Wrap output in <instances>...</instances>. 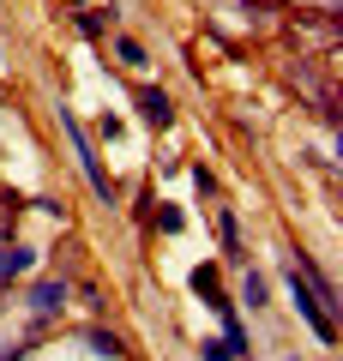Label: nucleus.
I'll use <instances>...</instances> for the list:
<instances>
[{
	"label": "nucleus",
	"mask_w": 343,
	"mask_h": 361,
	"mask_svg": "<svg viewBox=\"0 0 343 361\" xmlns=\"http://www.w3.org/2000/svg\"><path fill=\"white\" fill-rule=\"evenodd\" d=\"M61 127H66V139H73V151H78V169H85V175H90V187H97L102 199H114V180L102 175V163H97V157H90V139H85V127H78L73 115H61Z\"/></svg>",
	"instance_id": "f03ea898"
},
{
	"label": "nucleus",
	"mask_w": 343,
	"mask_h": 361,
	"mask_svg": "<svg viewBox=\"0 0 343 361\" xmlns=\"http://www.w3.org/2000/svg\"><path fill=\"white\" fill-rule=\"evenodd\" d=\"M114 54H121V61H127V66H145V49H139V42H133V37H121V42H114Z\"/></svg>",
	"instance_id": "0eeeda50"
},
{
	"label": "nucleus",
	"mask_w": 343,
	"mask_h": 361,
	"mask_svg": "<svg viewBox=\"0 0 343 361\" xmlns=\"http://www.w3.org/2000/svg\"><path fill=\"white\" fill-rule=\"evenodd\" d=\"M30 301H37V313H61L66 307V283H37Z\"/></svg>",
	"instance_id": "20e7f679"
},
{
	"label": "nucleus",
	"mask_w": 343,
	"mask_h": 361,
	"mask_svg": "<svg viewBox=\"0 0 343 361\" xmlns=\"http://www.w3.org/2000/svg\"><path fill=\"white\" fill-rule=\"evenodd\" d=\"M139 115L151 121V127H169V121H175V103H169L163 90H139Z\"/></svg>",
	"instance_id": "7ed1b4c3"
},
{
	"label": "nucleus",
	"mask_w": 343,
	"mask_h": 361,
	"mask_svg": "<svg viewBox=\"0 0 343 361\" xmlns=\"http://www.w3.org/2000/svg\"><path fill=\"white\" fill-rule=\"evenodd\" d=\"M289 361H295V355H289Z\"/></svg>",
	"instance_id": "9d476101"
},
{
	"label": "nucleus",
	"mask_w": 343,
	"mask_h": 361,
	"mask_svg": "<svg viewBox=\"0 0 343 361\" xmlns=\"http://www.w3.org/2000/svg\"><path fill=\"white\" fill-rule=\"evenodd\" d=\"M241 301H247V307H265V277H247V283H241Z\"/></svg>",
	"instance_id": "423d86ee"
},
{
	"label": "nucleus",
	"mask_w": 343,
	"mask_h": 361,
	"mask_svg": "<svg viewBox=\"0 0 343 361\" xmlns=\"http://www.w3.org/2000/svg\"><path fill=\"white\" fill-rule=\"evenodd\" d=\"M13 217H18V199H0V229H6Z\"/></svg>",
	"instance_id": "1a4fd4ad"
},
{
	"label": "nucleus",
	"mask_w": 343,
	"mask_h": 361,
	"mask_svg": "<svg viewBox=\"0 0 343 361\" xmlns=\"http://www.w3.org/2000/svg\"><path fill=\"white\" fill-rule=\"evenodd\" d=\"M289 289H295V307L307 313V325H313V331H319V337L331 343V337H337V325H331V313H325V301H319V289L307 283V277H301L295 265H289Z\"/></svg>",
	"instance_id": "f257e3e1"
},
{
	"label": "nucleus",
	"mask_w": 343,
	"mask_h": 361,
	"mask_svg": "<svg viewBox=\"0 0 343 361\" xmlns=\"http://www.w3.org/2000/svg\"><path fill=\"white\" fill-rule=\"evenodd\" d=\"M205 361H235V349L229 343H205Z\"/></svg>",
	"instance_id": "6e6552de"
},
{
	"label": "nucleus",
	"mask_w": 343,
	"mask_h": 361,
	"mask_svg": "<svg viewBox=\"0 0 343 361\" xmlns=\"http://www.w3.org/2000/svg\"><path fill=\"white\" fill-rule=\"evenodd\" d=\"M25 265H30V253H25V247H0V277H18Z\"/></svg>",
	"instance_id": "39448f33"
}]
</instances>
